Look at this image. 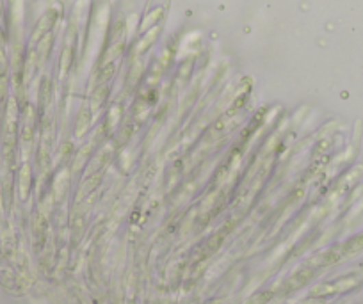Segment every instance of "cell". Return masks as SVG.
<instances>
[{"mask_svg": "<svg viewBox=\"0 0 363 304\" xmlns=\"http://www.w3.org/2000/svg\"><path fill=\"white\" fill-rule=\"evenodd\" d=\"M310 276H312L310 270H305V273H299V274H297V276H294V278H292V281H290V287H292V288L301 287L303 283H305L306 279L310 278Z\"/></svg>", "mask_w": 363, "mask_h": 304, "instance_id": "6da1fadb", "label": "cell"}]
</instances>
